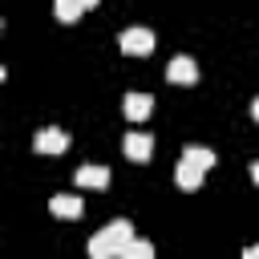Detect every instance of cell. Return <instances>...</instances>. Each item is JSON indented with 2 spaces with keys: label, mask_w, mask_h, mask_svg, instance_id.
<instances>
[{
  "label": "cell",
  "mask_w": 259,
  "mask_h": 259,
  "mask_svg": "<svg viewBox=\"0 0 259 259\" xmlns=\"http://www.w3.org/2000/svg\"><path fill=\"white\" fill-rule=\"evenodd\" d=\"M77 186H97V190L109 186V166H101V162H97V166H93V162L81 166V170H77Z\"/></svg>",
  "instance_id": "9c48e42d"
},
{
  "label": "cell",
  "mask_w": 259,
  "mask_h": 259,
  "mask_svg": "<svg viewBox=\"0 0 259 259\" xmlns=\"http://www.w3.org/2000/svg\"><path fill=\"white\" fill-rule=\"evenodd\" d=\"M81 4H85V8H97V4H101V0H81Z\"/></svg>",
  "instance_id": "2e32d148"
},
{
  "label": "cell",
  "mask_w": 259,
  "mask_h": 259,
  "mask_svg": "<svg viewBox=\"0 0 259 259\" xmlns=\"http://www.w3.org/2000/svg\"><path fill=\"white\" fill-rule=\"evenodd\" d=\"M138 235H134V223L130 219H113V223H105L93 239H89V259H121V251L134 243Z\"/></svg>",
  "instance_id": "6da1fadb"
},
{
  "label": "cell",
  "mask_w": 259,
  "mask_h": 259,
  "mask_svg": "<svg viewBox=\"0 0 259 259\" xmlns=\"http://www.w3.org/2000/svg\"><path fill=\"white\" fill-rule=\"evenodd\" d=\"M202 174H206V166H198V162H190V158H182V162L174 166V182H178L182 190H198V186H202Z\"/></svg>",
  "instance_id": "8992f818"
},
{
  "label": "cell",
  "mask_w": 259,
  "mask_h": 259,
  "mask_svg": "<svg viewBox=\"0 0 259 259\" xmlns=\"http://www.w3.org/2000/svg\"><path fill=\"white\" fill-rule=\"evenodd\" d=\"M49 210L57 219H81L85 214V202H81V194H53L49 198Z\"/></svg>",
  "instance_id": "52a82bcc"
},
{
  "label": "cell",
  "mask_w": 259,
  "mask_h": 259,
  "mask_svg": "<svg viewBox=\"0 0 259 259\" xmlns=\"http://www.w3.org/2000/svg\"><path fill=\"white\" fill-rule=\"evenodd\" d=\"M121 109H125L130 121H146V117L154 113V97H150V93H125Z\"/></svg>",
  "instance_id": "ba28073f"
},
{
  "label": "cell",
  "mask_w": 259,
  "mask_h": 259,
  "mask_svg": "<svg viewBox=\"0 0 259 259\" xmlns=\"http://www.w3.org/2000/svg\"><path fill=\"white\" fill-rule=\"evenodd\" d=\"M251 178H255V182H259V158H255V162H251Z\"/></svg>",
  "instance_id": "9a60e30c"
},
{
  "label": "cell",
  "mask_w": 259,
  "mask_h": 259,
  "mask_svg": "<svg viewBox=\"0 0 259 259\" xmlns=\"http://www.w3.org/2000/svg\"><path fill=\"white\" fill-rule=\"evenodd\" d=\"M166 81H174V85H194V81H198V65L178 53V57L166 65Z\"/></svg>",
  "instance_id": "5b68a950"
},
{
  "label": "cell",
  "mask_w": 259,
  "mask_h": 259,
  "mask_svg": "<svg viewBox=\"0 0 259 259\" xmlns=\"http://www.w3.org/2000/svg\"><path fill=\"white\" fill-rule=\"evenodd\" d=\"M243 259H259V243H255V247H247V251H243Z\"/></svg>",
  "instance_id": "4fadbf2b"
},
{
  "label": "cell",
  "mask_w": 259,
  "mask_h": 259,
  "mask_svg": "<svg viewBox=\"0 0 259 259\" xmlns=\"http://www.w3.org/2000/svg\"><path fill=\"white\" fill-rule=\"evenodd\" d=\"M121 259H154V243H150V239H134V243L121 251Z\"/></svg>",
  "instance_id": "7c38bea8"
},
{
  "label": "cell",
  "mask_w": 259,
  "mask_h": 259,
  "mask_svg": "<svg viewBox=\"0 0 259 259\" xmlns=\"http://www.w3.org/2000/svg\"><path fill=\"white\" fill-rule=\"evenodd\" d=\"M251 117H255V121H259V97H255V101H251Z\"/></svg>",
  "instance_id": "5bb4252c"
},
{
  "label": "cell",
  "mask_w": 259,
  "mask_h": 259,
  "mask_svg": "<svg viewBox=\"0 0 259 259\" xmlns=\"http://www.w3.org/2000/svg\"><path fill=\"white\" fill-rule=\"evenodd\" d=\"M121 150H125V158H130V162H150V154H154V138H150V134H142V130H134V134H125Z\"/></svg>",
  "instance_id": "277c9868"
},
{
  "label": "cell",
  "mask_w": 259,
  "mask_h": 259,
  "mask_svg": "<svg viewBox=\"0 0 259 259\" xmlns=\"http://www.w3.org/2000/svg\"><path fill=\"white\" fill-rule=\"evenodd\" d=\"M32 146H36V154H65V150H69V134L57 130V125H45Z\"/></svg>",
  "instance_id": "3957f363"
},
{
  "label": "cell",
  "mask_w": 259,
  "mask_h": 259,
  "mask_svg": "<svg viewBox=\"0 0 259 259\" xmlns=\"http://www.w3.org/2000/svg\"><path fill=\"white\" fill-rule=\"evenodd\" d=\"M182 158H190V162H198V166H206V170L214 166V150H210V146H186Z\"/></svg>",
  "instance_id": "8fae6325"
},
{
  "label": "cell",
  "mask_w": 259,
  "mask_h": 259,
  "mask_svg": "<svg viewBox=\"0 0 259 259\" xmlns=\"http://www.w3.org/2000/svg\"><path fill=\"white\" fill-rule=\"evenodd\" d=\"M81 12H85V4H81V0H53V16H57V20H65V24H73Z\"/></svg>",
  "instance_id": "30bf717a"
},
{
  "label": "cell",
  "mask_w": 259,
  "mask_h": 259,
  "mask_svg": "<svg viewBox=\"0 0 259 259\" xmlns=\"http://www.w3.org/2000/svg\"><path fill=\"white\" fill-rule=\"evenodd\" d=\"M117 45H121V53H130V57H146V53H154V32L142 28V24H130V28L117 36Z\"/></svg>",
  "instance_id": "7a4b0ae2"
}]
</instances>
